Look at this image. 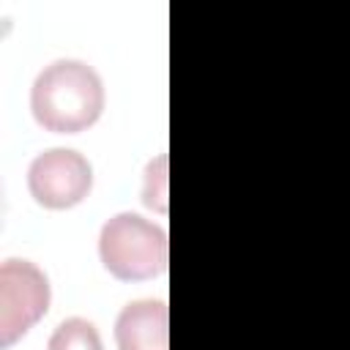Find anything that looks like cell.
<instances>
[{"label": "cell", "mask_w": 350, "mask_h": 350, "mask_svg": "<svg viewBox=\"0 0 350 350\" xmlns=\"http://www.w3.org/2000/svg\"><path fill=\"white\" fill-rule=\"evenodd\" d=\"M107 90L98 71L79 57H57L30 85L33 120L52 134H79L104 115Z\"/></svg>", "instance_id": "cell-1"}, {"label": "cell", "mask_w": 350, "mask_h": 350, "mask_svg": "<svg viewBox=\"0 0 350 350\" xmlns=\"http://www.w3.org/2000/svg\"><path fill=\"white\" fill-rule=\"evenodd\" d=\"M98 260L118 282H148L167 271V230L142 213L120 211L98 230Z\"/></svg>", "instance_id": "cell-2"}, {"label": "cell", "mask_w": 350, "mask_h": 350, "mask_svg": "<svg viewBox=\"0 0 350 350\" xmlns=\"http://www.w3.org/2000/svg\"><path fill=\"white\" fill-rule=\"evenodd\" d=\"M52 304L49 276L30 260L8 257L0 265V345L22 339Z\"/></svg>", "instance_id": "cell-3"}, {"label": "cell", "mask_w": 350, "mask_h": 350, "mask_svg": "<svg viewBox=\"0 0 350 350\" xmlns=\"http://www.w3.org/2000/svg\"><path fill=\"white\" fill-rule=\"evenodd\" d=\"M93 189V164L74 148L41 150L27 167V191L46 211H68Z\"/></svg>", "instance_id": "cell-4"}, {"label": "cell", "mask_w": 350, "mask_h": 350, "mask_svg": "<svg viewBox=\"0 0 350 350\" xmlns=\"http://www.w3.org/2000/svg\"><path fill=\"white\" fill-rule=\"evenodd\" d=\"M118 350H170V309L161 298L129 301L115 317Z\"/></svg>", "instance_id": "cell-5"}, {"label": "cell", "mask_w": 350, "mask_h": 350, "mask_svg": "<svg viewBox=\"0 0 350 350\" xmlns=\"http://www.w3.org/2000/svg\"><path fill=\"white\" fill-rule=\"evenodd\" d=\"M46 350H104V339L88 317H66L52 331Z\"/></svg>", "instance_id": "cell-6"}, {"label": "cell", "mask_w": 350, "mask_h": 350, "mask_svg": "<svg viewBox=\"0 0 350 350\" xmlns=\"http://www.w3.org/2000/svg\"><path fill=\"white\" fill-rule=\"evenodd\" d=\"M167 164H170V159H167V153H159L156 159H150L148 161V167H145V172H142V186H139V194H142V202H145V208H150V211H156V213H167V197H170V189H167Z\"/></svg>", "instance_id": "cell-7"}]
</instances>
